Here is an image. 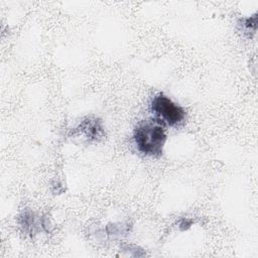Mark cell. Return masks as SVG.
<instances>
[{
  "mask_svg": "<svg viewBox=\"0 0 258 258\" xmlns=\"http://www.w3.org/2000/svg\"><path fill=\"white\" fill-rule=\"evenodd\" d=\"M133 140L138 152L145 156L158 157L162 154L166 134L163 126L157 120H146L135 127Z\"/></svg>",
  "mask_w": 258,
  "mask_h": 258,
  "instance_id": "cell-1",
  "label": "cell"
},
{
  "mask_svg": "<svg viewBox=\"0 0 258 258\" xmlns=\"http://www.w3.org/2000/svg\"><path fill=\"white\" fill-rule=\"evenodd\" d=\"M104 127L101 120L93 117H88L84 119L78 127L73 131V136L75 138H81L86 141H98L104 137Z\"/></svg>",
  "mask_w": 258,
  "mask_h": 258,
  "instance_id": "cell-3",
  "label": "cell"
},
{
  "mask_svg": "<svg viewBox=\"0 0 258 258\" xmlns=\"http://www.w3.org/2000/svg\"><path fill=\"white\" fill-rule=\"evenodd\" d=\"M150 110L155 116V120L170 127L179 126L185 119L184 109L163 93H158L152 98Z\"/></svg>",
  "mask_w": 258,
  "mask_h": 258,
  "instance_id": "cell-2",
  "label": "cell"
}]
</instances>
